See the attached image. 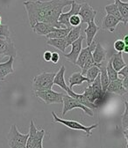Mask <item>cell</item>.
Instances as JSON below:
<instances>
[{
    "instance_id": "obj_21",
    "label": "cell",
    "mask_w": 128,
    "mask_h": 148,
    "mask_svg": "<svg viewBox=\"0 0 128 148\" xmlns=\"http://www.w3.org/2000/svg\"><path fill=\"white\" fill-rule=\"evenodd\" d=\"M112 61V67L114 68L115 71H119L122 68H124L126 64L123 58V52H116L112 55V57L110 58Z\"/></svg>"
},
{
    "instance_id": "obj_36",
    "label": "cell",
    "mask_w": 128,
    "mask_h": 148,
    "mask_svg": "<svg viewBox=\"0 0 128 148\" xmlns=\"http://www.w3.org/2000/svg\"><path fill=\"white\" fill-rule=\"evenodd\" d=\"M51 55H52L51 51H49V50L45 51L44 54H43V59L46 62H50V60H51Z\"/></svg>"
},
{
    "instance_id": "obj_23",
    "label": "cell",
    "mask_w": 128,
    "mask_h": 148,
    "mask_svg": "<svg viewBox=\"0 0 128 148\" xmlns=\"http://www.w3.org/2000/svg\"><path fill=\"white\" fill-rule=\"evenodd\" d=\"M47 44L49 46H52L59 50L62 51V53H64L66 49L68 48L67 42L65 38H54V39H47Z\"/></svg>"
},
{
    "instance_id": "obj_34",
    "label": "cell",
    "mask_w": 128,
    "mask_h": 148,
    "mask_svg": "<svg viewBox=\"0 0 128 148\" xmlns=\"http://www.w3.org/2000/svg\"><path fill=\"white\" fill-rule=\"evenodd\" d=\"M118 75L120 76V79L128 77V68H127V65H125L124 68H122L120 71H118Z\"/></svg>"
},
{
    "instance_id": "obj_37",
    "label": "cell",
    "mask_w": 128,
    "mask_h": 148,
    "mask_svg": "<svg viewBox=\"0 0 128 148\" xmlns=\"http://www.w3.org/2000/svg\"><path fill=\"white\" fill-rule=\"evenodd\" d=\"M122 79V84H123V86L128 90V77H125V78H123L121 79Z\"/></svg>"
},
{
    "instance_id": "obj_19",
    "label": "cell",
    "mask_w": 128,
    "mask_h": 148,
    "mask_svg": "<svg viewBox=\"0 0 128 148\" xmlns=\"http://www.w3.org/2000/svg\"><path fill=\"white\" fill-rule=\"evenodd\" d=\"M96 42L95 41H93L92 42L90 43V45L87 46L86 48L84 49H82L81 51H80V54L78 56V58H77V60L76 62V65L79 66L80 68H83L87 58L89 57V55L93 51L94 48H95V45H96Z\"/></svg>"
},
{
    "instance_id": "obj_20",
    "label": "cell",
    "mask_w": 128,
    "mask_h": 148,
    "mask_svg": "<svg viewBox=\"0 0 128 148\" xmlns=\"http://www.w3.org/2000/svg\"><path fill=\"white\" fill-rule=\"evenodd\" d=\"M83 82H87L88 84H90V81L87 79L86 76L83 75L81 72H75L68 78V88L72 89L75 86L82 85Z\"/></svg>"
},
{
    "instance_id": "obj_4",
    "label": "cell",
    "mask_w": 128,
    "mask_h": 148,
    "mask_svg": "<svg viewBox=\"0 0 128 148\" xmlns=\"http://www.w3.org/2000/svg\"><path fill=\"white\" fill-rule=\"evenodd\" d=\"M56 73L54 72H42L33 79V90L44 91L52 89L54 86V78Z\"/></svg>"
},
{
    "instance_id": "obj_15",
    "label": "cell",
    "mask_w": 128,
    "mask_h": 148,
    "mask_svg": "<svg viewBox=\"0 0 128 148\" xmlns=\"http://www.w3.org/2000/svg\"><path fill=\"white\" fill-rule=\"evenodd\" d=\"M13 63H14L13 57H10V58L4 63H0V81L5 80V79L8 75L14 73Z\"/></svg>"
},
{
    "instance_id": "obj_6",
    "label": "cell",
    "mask_w": 128,
    "mask_h": 148,
    "mask_svg": "<svg viewBox=\"0 0 128 148\" xmlns=\"http://www.w3.org/2000/svg\"><path fill=\"white\" fill-rule=\"evenodd\" d=\"M64 95L65 94H63V92H57L52 89L44 91H35V96L40 98L47 105L62 103V98Z\"/></svg>"
},
{
    "instance_id": "obj_14",
    "label": "cell",
    "mask_w": 128,
    "mask_h": 148,
    "mask_svg": "<svg viewBox=\"0 0 128 148\" xmlns=\"http://www.w3.org/2000/svg\"><path fill=\"white\" fill-rule=\"evenodd\" d=\"M121 23L119 20L112 15H109V14H106V16L104 17L103 21H102V24H101V27L103 30H106V31H109V32H114L116 27H118V25Z\"/></svg>"
},
{
    "instance_id": "obj_1",
    "label": "cell",
    "mask_w": 128,
    "mask_h": 148,
    "mask_svg": "<svg viewBox=\"0 0 128 148\" xmlns=\"http://www.w3.org/2000/svg\"><path fill=\"white\" fill-rule=\"evenodd\" d=\"M73 0H26L23 5L27 12L31 27L37 22H45L56 28L64 27L58 22V18L64 7L71 5Z\"/></svg>"
},
{
    "instance_id": "obj_13",
    "label": "cell",
    "mask_w": 128,
    "mask_h": 148,
    "mask_svg": "<svg viewBox=\"0 0 128 148\" xmlns=\"http://www.w3.org/2000/svg\"><path fill=\"white\" fill-rule=\"evenodd\" d=\"M65 66L64 65H62L60 70L58 71L57 73H56V75H54V85H56L58 86L59 87H61L62 89H63L66 94L68 95V92L72 90V89H69L68 85L66 84V81H65V79H64V75H65Z\"/></svg>"
},
{
    "instance_id": "obj_25",
    "label": "cell",
    "mask_w": 128,
    "mask_h": 148,
    "mask_svg": "<svg viewBox=\"0 0 128 148\" xmlns=\"http://www.w3.org/2000/svg\"><path fill=\"white\" fill-rule=\"evenodd\" d=\"M71 27H60L56 28L54 31L51 32L46 37L47 39H54V38H65L68 32L70 31Z\"/></svg>"
},
{
    "instance_id": "obj_12",
    "label": "cell",
    "mask_w": 128,
    "mask_h": 148,
    "mask_svg": "<svg viewBox=\"0 0 128 148\" xmlns=\"http://www.w3.org/2000/svg\"><path fill=\"white\" fill-rule=\"evenodd\" d=\"M106 92H112V94H116L118 95H125L127 94V90L123 86L122 79L120 78H118L116 80L111 81L107 86Z\"/></svg>"
},
{
    "instance_id": "obj_2",
    "label": "cell",
    "mask_w": 128,
    "mask_h": 148,
    "mask_svg": "<svg viewBox=\"0 0 128 148\" xmlns=\"http://www.w3.org/2000/svg\"><path fill=\"white\" fill-rule=\"evenodd\" d=\"M106 94H104L102 90V86L100 84V75H98L92 82L89 84L83 95L87 98L89 101H90L97 108H98L100 101H104Z\"/></svg>"
},
{
    "instance_id": "obj_30",
    "label": "cell",
    "mask_w": 128,
    "mask_h": 148,
    "mask_svg": "<svg viewBox=\"0 0 128 148\" xmlns=\"http://www.w3.org/2000/svg\"><path fill=\"white\" fill-rule=\"evenodd\" d=\"M124 103H125V111H124V114L121 118V122H122L123 129L127 130V128H128V103L126 101H125Z\"/></svg>"
},
{
    "instance_id": "obj_18",
    "label": "cell",
    "mask_w": 128,
    "mask_h": 148,
    "mask_svg": "<svg viewBox=\"0 0 128 148\" xmlns=\"http://www.w3.org/2000/svg\"><path fill=\"white\" fill-rule=\"evenodd\" d=\"M32 29H33V33H35L36 34L46 36L48 34H50L51 32L56 30V27H54L47 23H45V22H37L33 27H32Z\"/></svg>"
},
{
    "instance_id": "obj_35",
    "label": "cell",
    "mask_w": 128,
    "mask_h": 148,
    "mask_svg": "<svg viewBox=\"0 0 128 148\" xmlns=\"http://www.w3.org/2000/svg\"><path fill=\"white\" fill-rule=\"evenodd\" d=\"M60 60V55L58 52H52V55H51V60L50 62H52L53 64H57Z\"/></svg>"
},
{
    "instance_id": "obj_28",
    "label": "cell",
    "mask_w": 128,
    "mask_h": 148,
    "mask_svg": "<svg viewBox=\"0 0 128 148\" xmlns=\"http://www.w3.org/2000/svg\"><path fill=\"white\" fill-rule=\"evenodd\" d=\"M99 73H100V71L98 69V66L94 65L92 67H90L89 70H87V71L85 72L84 75L87 77V79L90 81V83L92 82L98 75H99Z\"/></svg>"
},
{
    "instance_id": "obj_3",
    "label": "cell",
    "mask_w": 128,
    "mask_h": 148,
    "mask_svg": "<svg viewBox=\"0 0 128 148\" xmlns=\"http://www.w3.org/2000/svg\"><path fill=\"white\" fill-rule=\"evenodd\" d=\"M53 117H54V121L56 123H62L63 125H65L66 127L71 129V130H77V131H83L86 133L87 137H90L91 134H92V131L95 130L96 128H98V124L95 123L93 125H90V126H85L83 124H82L81 123L75 121V120H66V119H62L60 118L56 112H52Z\"/></svg>"
},
{
    "instance_id": "obj_17",
    "label": "cell",
    "mask_w": 128,
    "mask_h": 148,
    "mask_svg": "<svg viewBox=\"0 0 128 148\" xmlns=\"http://www.w3.org/2000/svg\"><path fill=\"white\" fill-rule=\"evenodd\" d=\"M106 49L102 46V44L98 42H96L95 48L92 51V58L96 64H101L106 61Z\"/></svg>"
},
{
    "instance_id": "obj_33",
    "label": "cell",
    "mask_w": 128,
    "mask_h": 148,
    "mask_svg": "<svg viewBox=\"0 0 128 148\" xmlns=\"http://www.w3.org/2000/svg\"><path fill=\"white\" fill-rule=\"evenodd\" d=\"M125 46H126L123 40H116L114 42V44H113V47H114V49L117 51V52H123L124 51V49H125Z\"/></svg>"
},
{
    "instance_id": "obj_5",
    "label": "cell",
    "mask_w": 128,
    "mask_h": 148,
    "mask_svg": "<svg viewBox=\"0 0 128 148\" xmlns=\"http://www.w3.org/2000/svg\"><path fill=\"white\" fill-rule=\"evenodd\" d=\"M62 103H63V108H62V116H65L67 112H68V111L74 109V108H81L84 113H86L88 116H89L91 117L94 116L93 111L90 108L85 107L84 105L80 103L77 100L69 96L67 94L64 95V96L62 98Z\"/></svg>"
},
{
    "instance_id": "obj_39",
    "label": "cell",
    "mask_w": 128,
    "mask_h": 148,
    "mask_svg": "<svg viewBox=\"0 0 128 148\" xmlns=\"http://www.w3.org/2000/svg\"><path fill=\"white\" fill-rule=\"evenodd\" d=\"M12 148H26V145H19V146H14Z\"/></svg>"
},
{
    "instance_id": "obj_8",
    "label": "cell",
    "mask_w": 128,
    "mask_h": 148,
    "mask_svg": "<svg viewBox=\"0 0 128 148\" xmlns=\"http://www.w3.org/2000/svg\"><path fill=\"white\" fill-rule=\"evenodd\" d=\"M83 40H84V36L80 35L78 39H77L75 42H73L71 43L72 49H71L70 52L68 53V54L62 53L63 57H64L68 61H69L70 63L76 64V62H77V58H78V56H79V54H80V51H81V49H83L82 46H83Z\"/></svg>"
},
{
    "instance_id": "obj_29",
    "label": "cell",
    "mask_w": 128,
    "mask_h": 148,
    "mask_svg": "<svg viewBox=\"0 0 128 148\" xmlns=\"http://www.w3.org/2000/svg\"><path fill=\"white\" fill-rule=\"evenodd\" d=\"M45 137V131L42 130H39L37 138H36L33 148H43V138Z\"/></svg>"
},
{
    "instance_id": "obj_40",
    "label": "cell",
    "mask_w": 128,
    "mask_h": 148,
    "mask_svg": "<svg viewBox=\"0 0 128 148\" xmlns=\"http://www.w3.org/2000/svg\"><path fill=\"white\" fill-rule=\"evenodd\" d=\"M2 25V18H1V16H0V26Z\"/></svg>"
},
{
    "instance_id": "obj_11",
    "label": "cell",
    "mask_w": 128,
    "mask_h": 148,
    "mask_svg": "<svg viewBox=\"0 0 128 148\" xmlns=\"http://www.w3.org/2000/svg\"><path fill=\"white\" fill-rule=\"evenodd\" d=\"M79 9H80V4L77 3L76 1L73 0V2L71 4V9L67 12H62L60 14L58 18V22L64 27H71L69 25V21H68L69 18L74 14H78Z\"/></svg>"
},
{
    "instance_id": "obj_38",
    "label": "cell",
    "mask_w": 128,
    "mask_h": 148,
    "mask_svg": "<svg viewBox=\"0 0 128 148\" xmlns=\"http://www.w3.org/2000/svg\"><path fill=\"white\" fill-rule=\"evenodd\" d=\"M123 42H124V43H125L126 46H128V35H127V34H126V35H125Z\"/></svg>"
},
{
    "instance_id": "obj_9",
    "label": "cell",
    "mask_w": 128,
    "mask_h": 148,
    "mask_svg": "<svg viewBox=\"0 0 128 148\" xmlns=\"http://www.w3.org/2000/svg\"><path fill=\"white\" fill-rule=\"evenodd\" d=\"M17 55L16 49L11 38L0 37V59L5 57H13Z\"/></svg>"
},
{
    "instance_id": "obj_7",
    "label": "cell",
    "mask_w": 128,
    "mask_h": 148,
    "mask_svg": "<svg viewBox=\"0 0 128 148\" xmlns=\"http://www.w3.org/2000/svg\"><path fill=\"white\" fill-rule=\"evenodd\" d=\"M28 138V134H22L19 132L17 126L12 124L7 135L8 145L10 148L19 145H26V140Z\"/></svg>"
},
{
    "instance_id": "obj_22",
    "label": "cell",
    "mask_w": 128,
    "mask_h": 148,
    "mask_svg": "<svg viewBox=\"0 0 128 148\" xmlns=\"http://www.w3.org/2000/svg\"><path fill=\"white\" fill-rule=\"evenodd\" d=\"M81 30H82V26L81 25L78 26V27H71L70 31L68 32V34L65 37V40H66L68 47L70 46L73 42H75L77 39L79 38V36L81 35Z\"/></svg>"
},
{
    "instance_id": "obj_32",
    "label": "cell",
    "mask_w": 128,
    "mask_h": 148,
    "mask_svg": "<svg viewBox=\"0 0 128 148\" xmlns=\"http://www.w3.org/2000/svg\"><path fill=\"white\" fill-rule=\"evenodd\" d=\"M0 37H4V38H9L10 37V30L8 25L0 26Z\"/></svg>"
},
{
    "instance_id": "obj_31",
    "label": "cell",
    "mask_w": 128,
    "mask_h": 148,
    "mask_svg": "<svg viewBox=\"0 0 128 148\" xmlns=\"http://www.w3.org/2000/svg\"><path fill=\"white\" fill-rule=\"evenodd\" d=\"M69 25L71 27H78L82 24V20H81V17L78 14H74L72 15L69 18Z\"/></svg>"
},
{
    "instance_id": "obj_10",
    "label": "cell",
    "mask_w": 128,
    "mask_h": 148,
    "mask_svg": "<svg viewBox=\"0 0 128 148\" xmlns=\"http://www.w3.org/2000/svg\"><path fill=\"white\" fill-rule=\"evenodd\" d=\"M98 12L93 9L92 6H90L87 3L80 4V9L78 12V15L81 17L82 23H89L92 21H95Z\"/></svg>"
},
{
    "instance_id": "obj_16",
    "label": "cell",
    "mask_w": 128,
    "mask_h": 148,
    "mask_svg": "<svg viewBox=\"0 0 128 148\" xmlns=\"http://www.w3.org/2000/svg\"><path fill=\"white\" fill-rule=\"evenodd\" d=\"M87 27L84 29V33L86 34V42L87 46L90 45V43L94 41V38L98 32L100 30V27H98L95 21H90L87 24Z\"/></svg>"
},
{
    "instance_id": "obj_27",
    "label": "cell",
    "mask_w": 128,
    "mask_h": 148,
    "mask_svg": "<svg viewBox=\"0 0 128 148\" xmlns=\"http://www.w3.org/2000/svg\"><path fill=\"white\" fill-rule=\"evenodd\" d=\"M106 72H107V75H108V77L110 79V81L116 80L119 78L118 71H115L114 68L112 67L111 59H109V61L107 62V64H106Z\"/></svg>"
},
{
    "instance_id": "obj_24",
    "label": "cell",
    "mask_w": 128,
    "mask_h": 148,
    "mask_svg": "<svg viewBox=\"0 0 128 148\" xmlns=\"http://www.w3.org/2000/svg\"><path fill=\"white\" fill-rule=\"evenodd\" d=\"M115 3L124 20V25H126L128 22V2H123L122 0H115Z\"/></svg>"
},
{
    "instance_id": "obj_26",
    "label": "cell",
    "mask_w": 128,
    "mask_h": 148,
    "mask_svg": "<svg viewBox=\"0 0 128 148\" xmlns=\"http://www.w3.org/2000/svg\"><path fill=\"white\" fill-rule=\"evenodd\" d=\"M104 10L106 12V14H109V15H112V16L115 17L117 20H119L120 22H122L124 24V20H123V18H122L119 9H118V6H117L116 3L105 5Z\"/></svg>"
}]
</instances>
